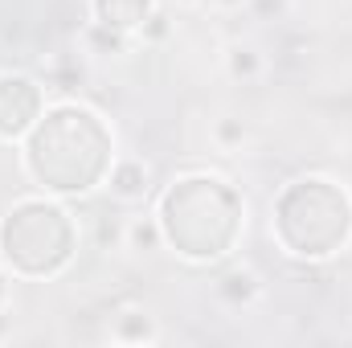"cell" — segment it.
<instances>
[{
	"mask_svg": "<svg viewBox=\"0 0 352 348\" xmlns=\"http://www.w3.org/2000/svg\"><path fill=\"white\" fill-rule=\"evenodd\" d=\"M37 115V90L25 78H0V135H21Z\"/></svg>",
	"mask_w": 352,
	"mask_h": 348,
	"instance_id": "cell-3",
	"label": "cell"
},
{
	"mask_svg": "<svg viewBox=\"0 0 352 348\" xmlns=\"http://www.w3.org/2000/svg\"><path fill=\"white\" fill-rule=\"evenodd\" d=\"M98 21L111 29H135L148 17V0H94Z\"/></svg>",
	"mask_w": 352,
	"mask_h": 348,
	"instance_id": "cell-4",
	"label": "cell"
},
{
	"mask_svg": "<svg viewBox=\"0 0 352 348\" xmlns=\"http://www.w3.org/2000/svg\"><path fill=\"white\" fill-rule=\"evenodd\" d=\"M74 148H107V135L94 123V115L66 107V111H54L41 123V131L33 135L29 164H33V173L41 176L45 184H54V188H66V193L90 188L98 180V173H102V164L90 160V156H74Z\"/></svg>",
	"mask_w": 352,
	"mask_h": 348,
	"instance_id": "cell-1",
	"label": "cell"
},
{
	"mask_svg": "<svg viewBox=\"0 0 352 348\" xmlns=\"http://www.w3.org/2000/svg\"><path fill=\"white\" fill-rule=\"evenodd\" d=\"M0 295H4V283H0Z\"/></svg>",
	"mask_w": 352,
	"mask_h": 348,
	"instance_id": "cell-6",
	"label": "cell"
},
{
	"mask_svg": "<svg viewBox=\"0 0 352 348\" xmlns=\"http://www.w3.org/2000/svg\"><path fill=\"white\" fill-rule=\"evenodd\" d=\"M115 188H119L123 197H140V193L148 188V176L140 173L135 164H123V168L115 173Z\"/></svg>",
	"mask_w": 352,
	"mask_h": 348,
	"instance_id": "cell-5",
	"label": "cell"
},
{
	"mask_svg": "<svg viewBox=\"0 0 352 348\" xmlns=\"http://www.w3.org/2000/svg\"><path fill=\"white\" fill-rule=\"evenodd\" d=\"M4 254L12 266L41 274L70 259V226L62 209L50 205H21L4 226Z\"/></svg>",
	"mask_w": 352,
	"mask_h": 348,
	"instance_id": "cell-2",
	"label": "cell"
}]
</instances>
